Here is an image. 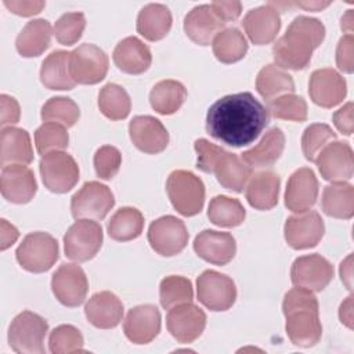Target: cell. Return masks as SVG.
<instances>
[{
    "mask_svg": "<svg viewBox=\"0 0 354 354\" xmlns=\"http://www.w3.org/2000/svg\"><path fill=\"white\" fill-rule=\"evenodd\" d=\"M129 134L133 144L145 153H159L169 144V133L163 123L149 115H140L131 119Z\"/></svg>",
    "mask_w": 354,
    "mask_h": 354,
    "instance_id": "cell-20",
    "label": "cell"
},
{
    "mask_svg": "<svg viewBox=\"0 0 354 354\" xmlns=\"http://www.w3.org/2000/svg\"><path fill=\"white\" fill-rule=\"evenodd\" d=\"M115 65L124 73H144L152 62V55L147 44L136 36L120 40L112 54Z\"/></svg>",
    "mask_w": 354,
    "mask_h": 354,
    "instance_id": "cell-27",
    "label": "cell"
},
{
    "mask_svg": "<svg viewBox=\"0 0 354 354\" xmlns=\"http://www.w3.org/2000/svg\"><path fill=\"white\" fill-rule=\"evenodd\" d=\"M51 289L61 304L77 307L87 296L88 281L80 266L64 263L53 274Z\"/></svg>",
    "mask_w": 354,
    "mask_h": 354,
    "instance_id": "cell-13",
    "label": "cell"
},
{
    "mask_svg": "<svg viewBox=\"0 0 354 354\" xmlns=\"http://www.w3.org/2000/svg\"><path fill=\"white\" fill-rule=\"evenodd\" d=\"M308 93L314 104L322 108H332L344 100L347 84L339 72L332 68H322L311 73Z\"/></svg>",
    "mask_w": 354,
    "mask_h": 354,
    "instance_id": "cell-18",
    "label": "cell"
},
{
    "mask_svg": "<svg viewBox=\"0 0 354 354\" xmlns=\"http://www.w3.org/2000/svg\"><path fill=\"white\" fill-rule=\"evenodd\" d=\"M325 232L324 220L317 212H304L286 218L283 234L288 245L296 250L318 245Z\"/></svg>",
    "mask_w": 354,
    "mask_h": 354,
    "instance_id": "cell-17",
    "label": "cell"
},
{
    "mask_svg": "<svg viewBox=\"0 0 354 354\" xmlns=\"http://www.w3.org/2000/svg\"><path fill=\"white\" fill-rule=\"evenodd\" d=\"M281 178L271 170L257 171L249 178L246 199L257 210H270L278 203Z\"/></svg>",
    "mask_w": 354,
    "mask_h": 354,
    "instance_id": "cell-29",
    "label": "cell"
},
{
    "mask_svg": "<svg viewBox=\"0 0 354 354\" xmlns=\"http://www.w3.org/2000/svg\"><path fill=\"white\" fill-rule=\"evenodd\" d=\"M339 318H340L342 324H344L347 328L353 329V296L351 295L340 304Z\"/></svg>",
    "mask_w": 354,
    "mask_h": 354,
    "instance_id": "cell-57",
    "label": "cell"
},
{
    "mask_svg": "<svg viewBox=\"0 0 354 354\" xmlns=\"http://www.w3.org/2000/svg\"><path fill=\"white\" fill-rule=\"evenodd\" d=\"M108 55L91 43H84L71 51L69 72L75 83L95 84L104 80L108 72Z\"/></svg>",
    "mask_w": 354,
    "mask_h": 354,
    "instance_id": "cell-9",
    "label": "cell"
},
{
    "mask_svg": "<svg viewBox=\"0 0 354 354\" xmlns=\"http://www.w3.org/2000/svg\"><path fill=\"white\" fill-rule=\"evenodd\" d=\"M224 22L220 21L210 4H201L194 7L184 18V32L196 44L207 46L213 41L216 35L223 30Z\"/></svg>",
    "mask_w": 354,
    "mask_h": 354,
    "instance_id": "cell-26",
    "label": "cell"
},
{
    "mask_svg": "<svg viewBox=\"0 0 354 354\" xmlns=\"http://www.w3.org/2000/svg\"><path fill=\"white\" fill-rule=\"evenodd\" d=\"M242 25L252 43L257 46L268 44L274 41L281 28L279 10L271 1L252 8L245 15Z\"/></svg>",
    "mask_w": 354,
    "mask_h": 354,
    "instance_id": "cell-23",
    "label": "cell"
},
{
    "mask_svg": "<svg viewBox=\"0 0 354 354\" xmlns=\"http://www.w3.org/2000/svg\"><path fill=\"white\" fill-rule=\"evenodd\" d=\"M315 163L321 176L330 183H346L353 177L354 155L347 142L332 141L318 153Z\"/></svg>",
    "mask_w": 354,
    "mask_h": 354,
    "instance_id": "cell-15",
    "label": "cell"
},
{
    "mask_svg": "<svg viewBox=\"0 0 354 354\" xmlns=\"http://www.w3.org/2000/svg\"><path fill=\"white\" fill-rule=\"evenodd\" d=\"M83 344V335L73 325H59L48 337V346L53 354L84 353Z\"/></svg>",
    "mask_w": 354,
    "mask_h": 354,
    "instance_id": "cell-47",
    "label": "cell"
},
{
    "mask_svg": "<svg viewBox=\"0 0 354 354\" xmlns=\"http://www.w3.org/2000/svg\"><path fill=\"white\" fill-rule=\"evenodd\" d=\"M102 238V228L97 221L79 218L64 236L65 256L77 263L87 261L101 249Z\"/></svg>",
    "mask_w": 354,
    "mask_h": 354,
    "instance_id": "cell-7",
    "label": "cell"
},
{
    "mask_svg": "<svg viewBox=\"0 0 354 354\" xmlns=\"http://www.w3.org/2000/svg\"><path fill=\"white\" fill-rule=\"evenodd\" d=\"M160 330V313L152 304H141L129 310L123 322L126 337L134 344L152 342Z\"/></svg>",
    "mask_w": 354,
    "mask_h": 354,
    "instance_id": "cell-22",
    "label": "cell"
},
{
    "mask_svg": "<svg viewBox=\"0 0 354 354\" xmlns=\"http://www.w3.org/2000/svg\"><path fill=\"white\" fill-rule=\"evenodd\" d=\"M18 236H19L18 230L12 224H10L7 220L1 218L0 220V250L8 249L12 243H15Z\"/></svg>",
    "mask_w": 354,
    "mask_h": 354,
    "instance_id": "cell-56",
    "label": "cell"
},
{
    "mask_svg": "<svg viewBox=\"0 0 354 354\" xmlns=\"http://www.w3.org/2000/svg\"><path fill=\"white\" fill-rule=\"evenodd\" d=\"M322 210L325 214L348 220L354 214V188L348 183H333L322 192Z\"/></svg>",
    "mask_w": 354,
    "mask_h": 354,
    "instance_id": "cell-35",
    "label": "cell"
},
{
    "mask_svg": "<svg viewBox=\"0 0 354 354\" xmlns=\"http://www.w3.org/2000/svg\"><path fill=\"white\" fill-rule=\"evenodd\" d=\"M293 4L299 6L304 10H308V11H321L322 8L328 7L330 4V1H296Z\"/></svg>",
    "mask_w": 354,
    "mask_h": 354,
    "instance_id": "cell-59",
    "label": "cell"
},
{
    "mask_svg": "<svg viewBox=\"0 0 354 354\" xmlns=\"http://www.w3.org/2000/svg\"><path fill=\"white\" fill-rule=\"evenodd\" d=\"M69 51L55 50L46 57L40 68V80L50 90H71L75 80L69 72Z\"/></svg>",
    "mask_w": 354,
    "mask_h": 354,
    "instance_id": "cell-33",
    "label": "cell"
},
{
    "mask_svg": "<svg viewBox=\"0 0 354 354\" xmlns=\"http://www.w3.org/2000/svg\"><path fill=\"white\" fill-rule=\"evenodd\" d=\"M84 314L88 322L100 329H111L120 324L123 317V303L108 290L94 293L86 307Z\"/></svg>",
    "mask_w": 354,
    "mask_h": 354,
    "instance_id": "cell-25",
    "label": "cell"
},
{
    "mask_svg": "<svg viewBox=\"0 0 354 354\" xmlns=\"http://www.w3.org/2000/svg\"><path fill=\"white\" fill-rule=\"evenodd\" d=\"M283 147L285 136L282 130L279 127H272L263 136L261 141L256 147L243 151L241 158L250 169L271 167L282 155Z\"/></svg>",
    "mask_w": 354,
    "mask_h": 354,
    "instance_id": "cell-30",
    "label": "cell"
},
{
    "mask_svg": "<svg viewBox=\"0 0 354 354\" xmlns=\"http://www.w3.org/2000/svg\"><path fill=\"white\" fill-rule=\"evenodd\" d=\"M86 28V18L83 12L62 14L54 25V36L58 43L64 46L75 44Z\"/></svg>",
    "mask_w": 354,
    "mask_h": 354,
    "instance_id": "cell-48",
    "label": "cell"
},
{
    "mask_svg": "<svg viewBox=\"0 0 354 354\" xmlns=\"http://www.w3.org/2000/svg\"><path fill=\"white\" fill-rule=\"evenodd\" d=\"M351 264H353V256L351 254H348L347 259L344 261H342V264H340V278L346 283L347 289H351V275H353Z\"/></svg>",
    "mask_w": 354,
    "mask_h": 354,
    "instance_id": "cell-58",
    "label": "cell"
},
{
    "mask_svg": "<svg viewBox=\"0 0 354 354\" xmlns=\"http://www.w3.org/2000/svg\"><path fill=\"white\" fill-rule=\"evenodd\" d=\"M210 7H212L214 15L220 21H223L224 24L235 21L242 12L241 1H221V0H217V1H213L210 4Z\"/></svg>",
    "mask_w": 354,
    "mask_h": 354,
    "instance_id": "cell-53",
    "label": "cell"
},
{
    "mask_svg": "<svg viewBox=\"0 0 354 354\" xmlns=\"http://www.w3.org/2000/svg\"><path fill=\"white\" fill-rule=\"evenodd\" d=\"M115 205L112 191L98 181H87L71 199L72 216L79 218L102 220Z\"/></svg>",
    "mask_w": 354,
    "mask_h": 354,
    "instance_id": "cell-10",
    "label": "cell"
},
{
    "mask_svg": "<svg viewBox=\"0 0 354 354\" xmlns=\"http://www.w3.org/2000/svg\"><path fill=\"white\" fill-rule=\"evenodd\" d=\"M195 253L207 263L225 266L236 252V243L230 232L203 230L194 239Z\"/></svg>",
    "mask_w": 354,
    "mask_h": 354,
    "instance_id": "cell-24",
    "label": "cell"
},
{
    "mask_svg": "<svg viewBox=\"0 0 354 354\" xmlns=\"http://www.w3.org/2000/svg\"><path fill=\"white\" fill-rule=\"evenodd\" d=\"M21 108L18 101L7 94L0 95V126H11L19 122Z\"/></svg>",
    "mask_w": 354,
    "mask_h": 354,
    "instance_id": "cell-52",
    "label": "cell"
},
{
    "mask_svg": "<svg viewBox=\"0 0 354 354\" xmlns=\"http://www.w3.org/2000/svg\"><path fill=\"white\" fill-rule=\"evenodd\" d=\"M98 108L105 118L111 120H122L129 116L131 101L122 86L108 83L100 90Z\"/></svg>",
    "mask_w": 354,
    "mask_h": 354,
    "instance_id": "cell-41",
    "label": "cell"
},
{
    "mask_svg": "<svg viewBox=\"0 0 354 354\" xmlns=\"http://www.w3.org/2000/svg\"><path fill=\"white\" fill-rule=\"evenodd\" d=\"M171 28V12L165 4L149 3L137 17V32L149 41L163 39Z\"/></svg>",
    "mask_w": 354,
    "mask_h": 354,
    "instance_id": "cell-34",
    "label": "cell"
},
{
    "mask_svg": "<svg viewBox=\"0 0 354 354\" xmlns=\"http://www.w3.org/2000/svg\"><path fill=\"white\" fill-rule=\"evenodd\" d=\"M4 6L14 14L21 17H32L39 14L44 7L46 1H17V0H4Z\"/></svg>",
    "mask_w": 354,
    "mask_h": 354,
    "instance_id": "cell-54",
    "label": "cell"
},
{
    "mask_svg": "<svg viewBox=\"0 0 354 354\" xmlns=\"http://www.w3.org/2000/svg\"><path fill=\"white\" fill-rule=\"evenodd\" d=\"M148 242L160 256L170 257L181 253L188 243V231L183 220L174 216H162L151 223Z\"/></svg>",
    "mask_w": 354,
    "mask_h": 354,
    "instance_id": "cell-11",
    "label": "cell"
},
{
    "mask_svg": "<svg viewBox=\"0 0 354 354\" xmlns=\"http://www.w3.org/2000/svg\"><path fill=\"white\" fill-rule=\"evenodd\" d=\"M213 54L223 64H232L245 57L248 41L238 28H225L213 39Z\"/></svg>",
    "mask_w": 354,
    "mask_h": 354,
    "instance_id": "cell-39",
    "label": "cell"
},
{
    "mask_svg": "<svg viewBox=\"0 0 354 354\" xmlns=\"http://www.w3.org/2000/svg\"><path fill=\"white\" fill-rule=\"evenodd\" d=\"M194 148L198 153V160H196V167L202 170L203 173H213V167L216 162L218 160L220 155L224 152V148L205 140L199 138L195 141Z\"/></svg>",
    "mask_w": 354,
    "mask_h": 354,
    "instance_id": "cell-50",
    "label": "cell"
},
{
    "mask_svg": "<svg viewBox=\"0 0 354 354\" xmlns=\"http://www.w3.org/2000/svg\"><path fill=\"white\" fill-rule=\"evenodd\" d=\"M324 37L325 26L319 19L306 15L296 17L272 47L277 66L293 71L304 69L311 61L313 51L321 46Z\"/></svg>",
    "mask_w": 354,
    "mask_h": 354,
    "instance_id": "cell-2",
    "label": "cell"
},
{
    "mask_svg": "<svg viewBox=\"0 0 354 354\" xmlns=\"http://www.w3.org/2000/svg\"><path fill=\"white\" fill-rule=\"evenodd\" d=\"M256 90L267 101L279 94H292L295 83L292 76L277 65L268 64L260 69L256 77Z\"/></svg>",
    "mask_w": 354,
    "mask_h": 354,
    "instance_id": "cell-38",
    "label": "cell"
},
{
    "mask_svg": "<svg viewBox=\"0 0 354 354\" xmlns=\"http://www.w3.org/2000/svg\"><path fill=\"white\" fill-rule=\"evenodd\" d=\"M212 174L216 176L217 181L224 188L234 192H242L252 176V169L242 160L241 156L224 149L216 162Z\"/></svg>",
    "mask_w": 354,
    "mask_h": 354,
    "instance_id": "cell-31",
    "label": "cell"
},
{
    "mask_svg": "<svg viewBox=\"0 0 354 354\" xmlns=\"http://www.w3.org/2000/svg\"><path fill=\"white\" fill-rule=\"evenodd\" d=\"M187 98V88L177 80H160L158 82L151 93V106L160 115H171L177 112Z\"/></svg>",
    "mask_w": 354,
    "mask_h": 354,
    "instance_id": "cell-36",
    "label": "cell"
},
{
    "mask_svg": "<svg viewBox=\"0 0 354 354\" xmlns=\"http://www.w3.org/2000/svg\"><path fill=\"white\" fill-rule=\"evenodd\" d=\"M0 191L11 203H28L37 191L33 171L19 163L4 166L0 176Z\"/></svg>",
    "mask_w": 354,
    "mask_h": 354,
    "instance_id": "cell-21",
    "label": "cell"
},
{
    "mask_svg": "<svg viewBox=\"0 0 354 354\" xmlns=\"http://www.w3.org/2000/svg\"><path fill=\"white\" fill-rule=\"evenodd\" d=\"M39 167L43 184L51 192L65 194L79 181V166L69 153L48 152L41 156Z\"/></svg>",
    "mask_w": 354,
    "mask_h": 354,
    "instance_id": "cell-8",
    "label": "cell"
},
{
    "mask_svg": "<svg viewBox=\"0 0 354 354\" xmlns=\"http://www.w3.org/2000/svg\"><path fill=\"white\" fill-rule=\"evenodd\" d=\"M282 311L286 335L295 346L313 347L321 340L319 306L313 290L299 286L290 289L283 297Z\"/></svg>",
    "mask_w": 354,
    "mask_h": 354,
    "instance_id": "cell-3",
    "label": "cell"
},
{
    "mask_svg": "<svg viewBox=\"0 0 354 354\" xmlns=\"http://www.w3.org/2000/svg\"><path fill=\"white\" fill-rule=\"evenodd\" d=\"M198 300L212 311H225L235 303L234 281L218 271L206 270L196 279Z\"/></svg>",
    "mask_w": 354,
    "mask_h": 354,
    "instance_id": "cell-12",
    "label": "cell"
},
{
    "mask_svg": "<svg viewBox=\"0 0 354 354\" xmlns=\"http://www.w3.org/2000/svg\"><path fill=\"white\" fill-rule=\"evenodd\" d=\"M318 198V180L310 167L297 169L288 180L285 206L293 213L308 212Z\"/></svg>",
    "mask_w": 354,
    "mask_h": 354,
    "instance_id": "cell-19",
    "label": "cell"
},
{
    "mask_svg": "<svg viewBox=\"0 0 354 354\" xmlns=\"http://www.w3.org/2000/svg\"><path fill=\"white\" fill-rule=\"evenodd\" d=\"M342 29L347 32V35L353 33V10H347V12L342 17Z\"/></svg>",
    "mask_w": 354,
    "mask_h": 354,
    "instance_id": "cell-60",
    "label": "cell"
},
{
    "mask_svg": "<svg viewBox=\"0 0 354 354\" xmlns=\"http://www.w3.org/2000/svg\"><path fill=\"white\" fill-rule=\"evenodd\" d=\"M166 325L167 330L177 342L184 344L192 343L202 335L206 326V314L198 306L184 303L169 310Z\"/></svg>",
    "mask_w": 354,
    "mask_h": 354,
    "instance_id": "cell-16",
    "label": "cell"
},
{
    "mask_svg": "<svg viewBox=\"0 0 354 354\" xmlns=\"http://www.w3.org/2000/svg\"><path fill=\"white\" fill-rule=\"evenodd\" d=\"M333 278V266L321 254L297 257L290 268V279L295 286L314 292L325 289Z\"/></svg>",
    "mask_w": 354,
    "mask_h": 354,
    "instance_id": "cell-14",
    "label": "cell"
},
{
    "mask_svg": "<svg viewBox=\"0 0 354 354\" xmlns=\"http://www.w3.org/2000/svg\"><path fill=\"white\" fill-rule=\"evenodd\" d=\"M59 249L57 239L47 232L28 234L17 248L15 257L19 266L29 272H46L58 260Z\"/></svg>",
    "mask_w": 354,
    "mask_h": 354,
    "instance_id": "cell-6",
    "label": "cell"
},
{
    "mask_svg": "<svg viewBox=\"0 0 354 354\" xmlns=\"http://www.w3.org/2000/svg\"><path fill=\"white\" fill-rule=\"evenodd\" d=\"M61 123L46 122L35 131V144L40 155H46L53 151L65 149L69 142V136Z\"/></svg>",
    "mask_w": 354,
    "mask_h": 354,
    "instance_id": "cell-44",
    "label": "cell"
},
{
    "mask_svg": "<svg viewBox=\"0 0 354 354\" xmlns=\"http://www.w3.org/2000/svg\"><path fill=\"white\" fill-rule=\"evenodd\" d=\"M207 217L214 225L231 228L241 225L245 221L246 212L238 199L217 195L209 203Z\"/></svg>",
    "mask_w": 354,
    "mask_h": 354,
    "instance_id": "cell-40",
    "label": "cell"
},
{
    "mask_svg": "<svg viewBox=\"0 0 354 354\" xmlns=\"http://www.w3.org/2000/svg\"><path fill=\"white\" fill-rule=\"evenodd\" d=\"M144 228V216L136 207L124 206L116 210L108 221L106 230L112 239L126 242L141 235Z\"/></svg>",
    "mask_w": 354,
    "mask_h": 354,
    "instance_id": "cell-37",
    "label": "cell"
},
{
    "mask_svg": "<svg viewBox=\"0 0 354 354\" xmlns=\"http://www.w3.org/2000/svg\"><path fill=\"white\" fill-rule=\"evenodd\" d=\"M159 297L162 307L166 310L184 303H191L194 299L192 283L185 277L169 275L160 282Z\"/></svg>",
    "mask_w": 354,
    "mask_h": 354,
    "instance_id": "cell-42",
    "label": "cell"
},
{
    "mask_svg": "<svg viewBox=\"0 0 354 354\" xmlns=\"http://www.w3.org/2000/svg\"><path fill=\"white\" fill-rule=\"evenodd\" d=\"M335 127L344 136H351L354 130L353 124V102H347L333 113Z\"/></svg>",
    "mask_w": 354,
    "mask_h": 354,
    "instance_id": "cell-55",
    "label": "cell"
},
{
    "mask_svg": "<svg viewBox=\"0 0 354 354\" xmlns=\"http://www.w3.org/2000/svg\"><path fill=\"white\" fill-rule=\"evenodd\" d=\"M166 191L173 207L185 217L198 214L203 207L205 185L192 171H171L166 181Z\"/></svg>",
    "mask_w": 354,
    "mask_h": 354,
    "instance_id": "cell-4",
    "label": "cell"
},
{
    "mask_svg": "<svg viewBox=\"0 0 354 354\" xmlns=\"http://www.w3.org/2000/svg\"><path fill=\"white\" fill-rule=\"evenodd\" d=\"M51 35V25L47 19L29 21L17 36V51L25 58L39 57L50 47Z\"/></svg>",
    "mask_w": 354,
    "mask_h": 354,
    "instance_id": "cell-32",
    "label": "cell"
},
{
    "mask_svg": "<svg viewBox=\"0 0 354 354\" xmlns=\"http://www.w3.org/2000/svg\"><path fill=\"white\" fill-rule=\"evenodd\" d=\"M268 112L277 118L292 122L307 120V102L301 95L283 94L268 101Z\"/></svg>",
    "mask_w": 354,
    "mask_h": 354,
    "instance_id": "cell-45",
    "label": "cell"
},
{
    "mask_svg": "<svg viewBox=\"0 0 354 354\" xmlns=\"http://www.w3.org/2000/svg\"><path fill=\"white\" fill-rule=\"evenodd\" d=\"M122 165V153L112 145H102L94 155V169L100 178H113Z\"/></svg>",
    "mask_w": 354,
    "mask_h": 354,
    "instance_id": "cell-49",
    "label": "cell"
},
{
    "mask_svg": "<svg viewBox=\"0 0 354 354\" xmlns=\"http://www.w3.org/2000/svg\"><path fill=\"white\" fill-rule=\"evenodd\" d=\"M270 122L268 109L249 91L217 100L207 111L206 131L228 147L252 144Z\"/></svg>",
    "mask_w": 354,
    "mask_h": 354,
    "instance_id": "cell-1",
    "label": "cell"
},
{
    "mask_svg": "<svg viewBox=\"0 0 354 354\" xmlns=\"http://www.w3.org/2000/svg\"><path fill=\"white\" fill-rule=\"evenodd\" d=\"M47 321L32 311L19 313L8 328V344L19 354H43Z\"/></svg>",
    "mask_w": 354,
    "mask_h": 354,
    "instance_id": "cell-5",
    "label": "cell"
},
{
    "mask_svg": "<svg viewBox=\"0 0 354 354\" xmlns=\"http://www.w3.org/2000/svg\"><path fill=\"white\" fill-rule=\"evenodd\" d=\"M33 160V149L29 133L24 129L8 126L0 134V165H29Z\"/></svg>",
    "mask_w": 354,
    "mask_h": 354,
    "instance_id": "cell-28",
    "label": "cell"
},
{
    "mask_svg": "<svg viewBox=\"0 0 354 354\" xmlns=\"http://www.w3.org/2000/svg\"><path fill=\"white\" fill-rule=\"evenodd\" d=\"M336 141V133L330 126L325 123H313L306 127L301 136V149L304 158L310 162H315L321 149L328 145V142Z\"/></svg>",
    "mask_w": 354,
    "mask_h": 354,
    "instance_id": "cell-46",
    "label": "cell"
},
{
    "mask_svg": "<svg viewBox=\"0 0 354 354\" xmlns=\"http://www.w3.org/2000/svg\"><path fill=\"white\" fill-rule=\"evenodd\" d=\"M353 35H344L340 37L336 47V65L344 73H353Z\"/></svg>",
    "mask_w": 354,
    "mask_h": 354,
    "instance_id": "cell-51",
    "label": "cell"
},
{
    "mask_svg": "<svg viewBox=\"0 0 354 354\" xmlns=\"http://www.w3.org/2000/svg\"><path fill=\"white\" fill-rule=\"evenodd\" d=\"M41 119L44 122L61 123L65 127H72L80 116L77 104L68 97H53L41 106Z\"/></svg>",
    "mask_w": 354,
    "mask_h": 354,
    "instance_id": "cell-43",
    "label": "cell"
}]
</instances>
